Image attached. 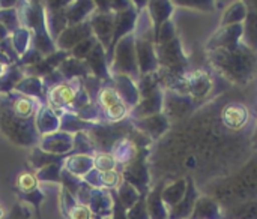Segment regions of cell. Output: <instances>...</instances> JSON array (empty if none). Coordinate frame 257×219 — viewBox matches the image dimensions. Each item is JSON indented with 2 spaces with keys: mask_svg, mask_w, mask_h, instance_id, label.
Masks as SVG:
<instances>
[{
  "mask_svg": "<svg viewBox=\"0 0 257 219\" xmlns=\"http://www.w3.org/2000/svg\"><path fill=\"white\" fill-rule=\"evenodd\" d=\"M35 126V117L30 120H21L14 116L11 105L0 104V131L14 143L20 146H32L38 141V132Z\"/></svg>",
  "mask_w": 257,
  "mask_h": 219,
  "instance_id": "1",
  "label": "cell"
},
{
  "mask_svg": "<svg viewBox=\"0 0 257 219\" xmlns=\"http://www.w3.org/2000/svg\"><path fill=\"white\" fill-rule=\"evenodd\" d=\"M134 38L133 35H126L120 39V44L117 45L114 62L111 72H117L120 75H133V72H137V65H136V51H134Z\"/></svg>",
  "mask_w": 257,
  "mask_h": 219,
  "instance_id": "2",
  "label": "cell"
},
{
  "mask_svg": "<svg viewBox=\"0 0 257 219\" xmlns=\"http://www.w3.org/2000/svg\"><path fill=\"white\" fill-rule=\"evenodd\" d=\"M92 36V27H90V23L86 21V23H78V24H74V26H69L66 27L57 38V42H56V47L62 51H66V50H72L75 45H78L80 42H83L84 39L90 38Z\"/></svg>",
  "mask_w": 257,
  "mask_h": 219,
  "instance_id": "3",
  "label": "cell"
},
{
  "mask_svg": "<svg viewBox=\"0 0 257 219\" xmlns=\"http://www.w3.org/2000/svg\"><path fill=\"white\" fill-rule=\"evenodd\" d=\"M114 14L107 12V14H96L93 15L89 23L92 27V32L95 33L98 42L102 47H108V42L111 39V33H114Z\"/></svg>",
  "mask_w": 257,
  "mask_h": 219,
  "instance_id": "4",
  "label": "cell"
},
{
  "mask_svg": "<svg viewBox=\"0 0 257 219\" xmlns=\"http://www.w3.org/2000/svg\"><path fill=\"white\" fill-rule=\"evenodd\" d=\"M41 150L56 155V153H66L68 150H72L74 147V137L68 132H57L45 135L39 143Z\"/></svg>",
  "mask_w": 257,
  "mask_h": 219,
  "instance_id": "5",
  "label": "cell"
},
{
  "mask_svg": "<svg viewBox=\"0 0 257 219\" xmlns=\"http://www.w3.org/2000/svg\"><path fill=\"white\" fill-rule=\"evenodd\" d=\"M35 128L36 132L44 137L54 134V131L60 128V119L48 105H41L39 108H36L35 113Z\"/></svg>",
  "mask_w": 257,
  "mask_h": 219,
  "instance_id": "6",
  "label": "cell"
},
{
  "mask_svg": "<svg viewBox=\"0 0 257 219\" xmlns=\"http://www.w3.org/2000/svg\"><path fill=\"white\" fill-rule=\"evenodd\" d=\"M111 192H107L102 188H92L90 198H89V209L92 210L93 216L107 218L111 213Z\"/></svg>",
  "mask_w": 257,
  "mask_h": 219,
  "instance_id": "7",
  "label": "cell"
},
{
  "mask_svg": "<svg viewBox=\"0 0 257 219\" xmlns=\"http://www.w3.org/2000/svg\"><path fill=\"white\" fill-rule=\"evenodd\" d=\"M62 168L78 179H84V176L93 170V158L83 153H74L65 161Z\"/></svg>",
  "mask_w": 257,
  "mask_h": 219,
  "instance_id": "8",
  "label": "cell"
},
{
  "mask_svg": "<svg viewBox=\"0 0 257 219\" xmlns=\"http://www.w3.org/2000/svg\"><path fill=\"white\" fill-rule=\"evenodd\" d=\"M134 23H136V14L133 12L131 8L122 11V12H117L116 17H114V36H113V41H111V47H110V57L113 56V50H114V45L119 39H122L123 36H126V33L130 30H133L134 27Z\"/></svg>",
  "mask_w": 257,
  "mask_h": 219,
  "instance_id": "9",
  "label": "cell"
},
{
  "mask_svg": "<svg viewBox=\"0 0 257 219\" xmlns=\"http://www.w3.org/2000/svg\"><path fill=\"white\" fill-rule=\"evenodd\" d=\"M86 65H87L89 71L93 72L98 78L104 80L108 77V68H107V62H105L104 47L99 42L93 47L90 54L86 57Z\"/></svg>",
  "mask_w": 257,
  "mask_h": 219,
  "instance_id": "10",
  "label": "cell"
},
{
  "mask_svg": "<svg viewBox=\"0 0 257 219\" xmlns=\"http://www.w3.org/2000/svg\"><path fill=\"white\" fill-rule=\"evenodd\" d=\"M248 119V111L241 104H230L223 111V122L232 129H239L245 125Z\"/></svg>",
  "mask_w": 257,
  "mask_h": 219,
  "instance_id": "11",
  "label": "cell"
},
{
  "mask_svg": "<svg viewBox=\"0 0 257 219\" xmlns=\"http://www.w3.org/2000/svg\"><path fill=\"white\" fill-rule=\"evenodd\" d=\"M9 105H11V110H12L14 116L21 119V120H30V119L35 117V113H36L35 102L29 96L20 95V96L14 98V101Z\"/></svg>",
  "mask_w": 257,
  "mask_h": 219,
  "instance_id": "12",
  "label": "cell"
},
{
  "mask_svg": "<svg viewBox=\"0 0 257 219\" xmlns=\"http://www.w3.org/2000/svg\"><path fill=\"white\" fill-rule=\"evenodd\" d=\"M190 186L187 188V192L184 195V198L181 200V203H178L173 207V212L170 215V219H184L188 216L196 204V194H194V186L191 183V179H188Z\"/></svg>",
  "mask_w": 257,
  "mask_h": 219,
  "instance_id": "13",
  "label": "cell"
},
{
  "mask_svg": "<svg viewBox=\"0 0 257 219\" xmlns=\"http://www.w3.org/2000/svg\"><path fill=\"white\" fill-rule=\"evenodd\" d=\"M161 192H163V186H158L157 189H154L146 201V209L149 213L151 219H166L167 218V212L166 207L163 204V198H161Z\"/></svg>",
  "mask_w": 257,
  "mask_h": 219,
  "instance_id": "14",
  "label": "cell"
},
{
  "mask_svg": "<svg viewBox=\"0 0 257 219\" xmlns=\"http://www.w3.org/2000/svg\"><path fill=\"white\" fill-rule=\"evenodd\" d=\"M95 3L92 2H77L74 3V6L71 5L66 11H65V17H66V21L69 26H74V24H78V23H83V18L95 8L93 6Z\"/></svg>",
  "mask_w": 257,
  "mask_h": 219,
  "instance_id": "15",
  "label": "cell"
},
{
  "mask_svg": "<svg viewBox=\"0 0 257 219\" xmlns=\"http://www.w3.org/2000/svg\"><path fill=\"white\" fill-rule=\"evenodd\" d=\"M187 182L185 180H179L173 185H170L167 189H164L161 192V198H163V203H167L170 206H176L178 203H181V200L184 198L185 192H187Z\"/></svg>",
  "mask_w": 257,
  "mask_h": 219,
  "instance_id": "16",
  "label": "cell"
},
{
  "mask_svg": "<svg viewBox=\"0 0 257 219\" xmlns=\"http://www.w3.org/2000/svg\"><path fill=\"white\" fill-rule=\"evenodd\" d=\"M15 185H17L21 195H29V194H33L39 189V186H38L39 182H38L36 176L32 173H27V171H23L18 174Z\"/></svg>",
  "mask_w": 257,
  "mask_h": 219,
  "instance_id": "17",
  "label": "cell"
},
{
  "mask_svg": "<svg viewBox=\"0 0 257 219\" xmlns=\"http://www.w3.org/2000/svg\"><path fill=\"white\" fill-rule=\"evenodd\" d=\"M117 198L125 209H131L142 197L133 185H130L128 182H123V185L120 186V189L117 192Z\"/></svg>",
  "mask_w": 257,
  "mask_h": 219,
  "instance_id": "18",
  "label": "cell"
},
{
  "mask_svg": "<svg viewBox=\"0 0 257 219\" xmlns=\"http://www.w3.org/2000/svg\"><path fill=\"white\" fill-rule=\"evenodd\" d=\"M119 102H122V98H120L119 92L114 87H102L99 90V93H98V104L102 108V111L110 108V107H113V105H116V104H119Z\"/></svg>",
  "mask_w": 257,
  "mask_h": 219,
  "instance_id": "19",
  "label": "cell"
},
{
  "mask_svg": "<svg viewBox=\"0 0 257 219\" xmlns=\"http://www.w3.org/2000/svg\"><path fill=\"white\" fill-rule=\"evenodd\" d=\"M117 165L114 156L108 152H99L93 156V168L99 173H105V171H111L114 170Z\"/></svg>",
  "mask_w": 257,
  "mask_h": 219,
  "instance_id": "20",
  "label": "cell"
},
{
  "mask_svg": "<svg viewBox=\"0 0 257 219\" xmlns=\"http://www.w3.org/2000/svg\"><path fill=\"white\" fill-rule=\"evenodd\" d=\"M102 113H104V116H105V119L108 122L116 123V122H120V120H123L126 117V114H128V105H126V102L122 101V102H119V104H116V105L104 110Z\"/></svg>",
  "mask_w": 257,
  "mask_h": 219,
  "instance_id": "21",
  "label": "cell"
},
{
  "mask_svg": "<svg viewBox=\"0 0 257 219\" xmlns=\"http://www.w3.org/2000/svg\"><path fill=\"white\" fill-rule=\"evenodd\" d=\"M122 176L116 171H105V173H99V188L102 189H114L120 185Z\"/></svg>",
  "mask_w": 257,
  "mask_h": 219,
  "instance_id": "22",
  "label": "cell"
},
{
  "mask_svg": "<svg viewBox=\"0 0 257 219\" xmlns=\"http://www.w3.org/2000/svg\"><path fill=\"white\" fill-rule=\"evenodd\" d=\"M68 219H93V213L86 204L75 203L65 215Z\"/></svg>",
  "mask_w": 257,
  "mask_h": 219,
  "instance_id": "23",
  "label": "cell"
},
{
  "mask_svg": "<svg viewBox=\"0 0 257 219\" xmlns=\"http://www.w3.org/2000/svg\"><path fill=\"white\" fill-rule=\"evenodd\" d=\"M126 219H151L148 209H146V203L143 198H140L130 210V213L126 215Z\"/></svg>",
  "mask_w": 257,
  "mask_h": 219,
  "instance_id": "24",
  "label": "cell"
},
{
  "mask_svg": "<svg viewBox=\"0 0 257 219\" xmlns=\"http://www.w3.org/2000/svg\"><path fill=\"white\" fill-rule=\"evenodd\" d=\"M111 197H113V201H114V206H113V213H114V218L113 219H126V212H125V207L122 206V203L119 201L117 198V194L113 191L111 192Z\"/></svg>",
  "mask_w": 257,
  "mask_h": 219,
  "instance_id": "25",
  "label": "cell"
},
{
  "mask_svg": "<svg viewBox=\"0 0 257 219\" xmlns=\"http://www.w3.org/2000/svg\"><path fill=\"white\" fill-rule=\"evenodd\" d=\"M29 216H30V213L27 212V209H26L24 206H21V204H15V207H14L12 213L9 215V218L8 219H29Z\"/></svg>",
  "mask_w": 257,
  "mask_h": 219,
  "instance_id": "26",
  "label": "cell"
},
{
  "mask_svg": "<svg viewBox=\"0 0 257 219\" xmlns=\"http://www.w3.org/2000/svg\"><path fill=\"white\" fill-rule=\"evenodd\" d=\"M3 216H5V210H3V207L0 206V219L3 218Z\"/></svg>",
  "mask_w": 257,
  "mask_h": 219,
  "instance_id": "27",
  "label": "cell"
}]
</instances>
